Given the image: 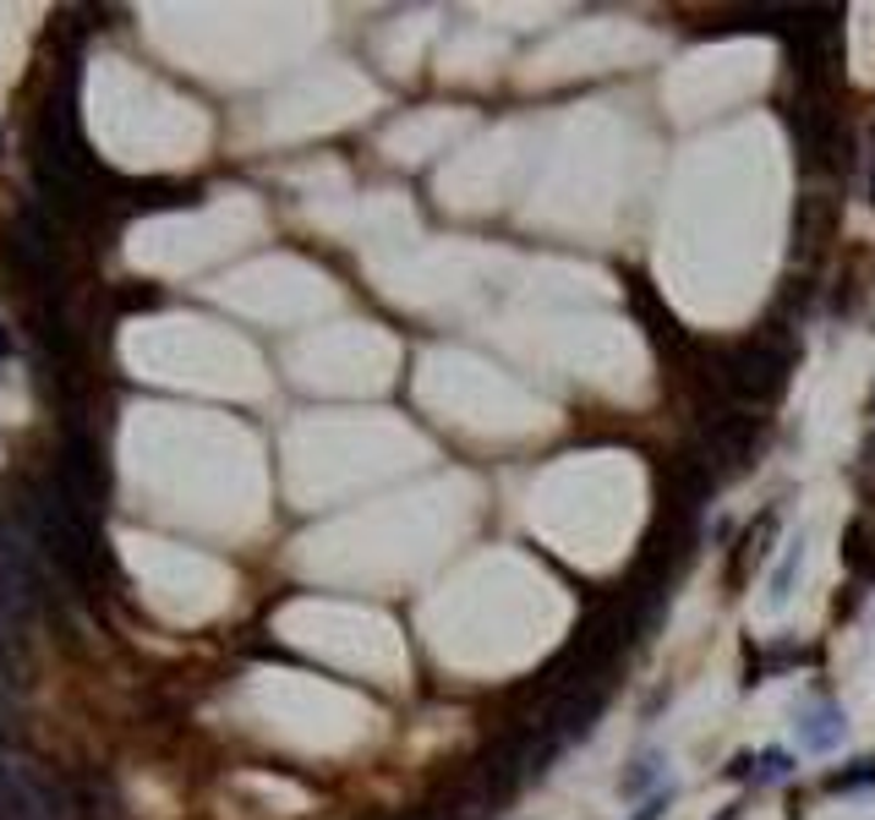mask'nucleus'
<instances>
[{"mask_svg":"<svg viewBox=\"0 0 875 820\" xmlns=\"http://www.w3.org/2000/svg\"><path fill=\"white\" fill-rule=\"evenodd\" d=\"M788 361H793L788 334H777V323H771V328H766V334H755L750 345H739V350L717 355L711 383H717L722 394L744 399V405H766V399H777V394H782V383H788Z\"/></svg>","mask_w":875,"mask_h":820,"instance_id":"1","label":"nucleus"},{"mask_svg":"<svg viewBox=\"0 0 875 820\" xmlns=\"http://www.w3.org/2000/svg\"><path fill=\"white\" fill-rule=\"evenodd\" d=\"M61 487L67 504H77L88 520H99L105 498H110V471H105V455H99V438L88 427H67V444H61V466L50 477Z\"/></svg>","mask_w":875,"mask_h":820,"instance_id":"2","label":"nucleus"},{"mask_svg":"<svg viewBox=\"0 0 875 820\" xmlns=\"http://www.w3.org/2000/svg\"><path fill=\"white\" fill-rule=\"evenodd\" d=\"M39 586V542L17 520H0V624H17L34 607Z\"/></svg>","mask_w":875,"mask_h":820,"instance_id":"3","label":"nucleus"},{"mask_svg":"<svg viewBox=\"0 0 875 820\" xmlns=\"http://www.w3.org/2000/svg\"><path fill=\"white\" fill-rule=\"evenodd\" d=\"M831 236H837V203L820 197V192L799 197V214H793V252H799L804 263H815V257L826 252Z\"/></svg>","mask_w":875,"mask_h":820,"instance_id":"4","label":"nucleus"},{"mask_svg":"<svg viewBox=\"0 0 875 820\" xmlns=\"http://www.w3.org/2000/svg\"><path fill=\"white\" fill-rule=\"evenodd\" d=\"M72 798H77V815L83 820H121V793L105 771H83L72 782Z\"/></svg>","mask_w":875,"mask_h":820,"instance_id":"5","label":"nucleus"},{"mask_svg":"<svg viewBox=\"0 0 875 820\" xmlns=\"http://www.w3.org/2000/svg\"><path fill=\"white\" fill-rule=\"evenodd\" d=\"M842 564L859 575V580H875V520H853L848 536H842Z\"/></svg>","mask_w":875,"mask_h":820,"instance_id":"6","label":"nucleus"},{"mask_svg":"<svg viewBox=\"0 0 875 820\" xmlns=\"http://www.w3.org/2000/svg\"><path fill=\"white\" fill-rule=\"evenodd\" d=\"M777 531V520L766 515L760 526H750L744 531V542H739V553H733V569H728V586H744V575H750V564H760L766 558V536Z\"/></svg>","mask_w":875,"mask_h":820,"instance_id":"7","label":"nucleus"},{"mask_svg":"<svg viewBox=\"0 0 875 820\" xmlns=\"http://www.w3.org/2000/svg\"><path fill=\"white\" fill-rule=\"evenodd\" d=\"M837 733H842L837 711H831V706H820V711L810 716V727H804V744H810V749H826V744H831Z\"/></svg>","mask_w":875,"mask_h":820,"instance_id":"8","label":"nucleus"},{"mask_svg":"<svg viewBox=\"0 0 875 820\" xmlns=\"http://www.w3.org/2000/svg\"><path fill=\"white\" fill-rule=\"evenodd\" d=\"M121 312H143V306H159V290H121V301H116Z\"/></svg>","mask_w":875,"mask_h":820,"instance_id":"9","label":"nucleus"},{"mask_svg":"<svg viewBox=\"0 0 875 820\" xmlns=\"http://www.w3.org/2000/svg\"><path fill=\"white\" fill-rule=\"evenodd\" d=\"M7 355H12V334H7V328H0V361H7Z\"/></svg>","mask_w":875,"mask_h":820,"instance_id":"10","label":"nucleus"},{"mask_svg":"<svg viewBox=\"0 0 875 820\" xmlns=\"http://www.w3.org/2000/svg\"><path fill=\"white\" fill-rule=\"evenodd\" d=\"M870 203H875V165H870Z\"/></svg>","mask_w":875,"mask_h":820,"instance_id":"11","label":"nucleus"},{"mask_svg":"<svg viewBox=\"0 0 875 820\" xmlns=\"http://www.w3.org/2000/svg\"><path fill=\"white\" fill-rule=\"evenodd\" d=\"M416 820H450V815H416Z\"/></svg>","mask_w":875,"mask_h":820,"instance_id":"12","label":"nucleus"}]
</instances>
